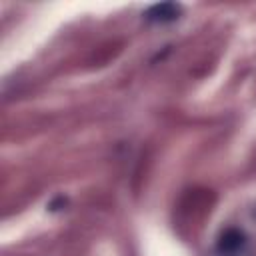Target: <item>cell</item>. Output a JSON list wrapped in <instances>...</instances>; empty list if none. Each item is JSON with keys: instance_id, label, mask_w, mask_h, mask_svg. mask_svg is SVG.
Masks as SVG:
<instances>
[{"instance_id": "6da1fadb", "label": "cell", "mask_w": 256, "mask_h": 256, "mask_svg": "<svg viewBox=\"0 0 256 256\" xmlns=\"http://www.w3.org/2000/svg\"><path fill=\"white\" fill-rule=\"evenodd\" d=\"M182 14V6L176 2H160V4H152L146 12H144V20L154 22V24H168L178 20Z\"/></svg>"}, {"instance_id": "7a4b0ae2", "label": "cell", "mask_w": 256, "mask_h": 256, "mask_svg": "<svg viewBox=\"0 0 256 256\" xmlns=\"http://www.w3.org/2000/svg\"><path fill=\"white\" fill-rule=\"evenodd\" d=\"M244 244H246L244 232L238 228H228L220 234L216 250L220 256H238V252L244 248Z\"/></svg>"}]
</instances>
